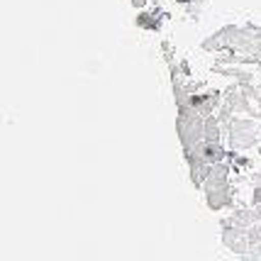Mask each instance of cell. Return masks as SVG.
Wrapping results in <instances>:
<instances>
[{"instance_id":"obj_1","label":"cell","mask_w":261,"mask_h":261,"mask_svg":"<svg viewBox=\"0 0 261 261\" xmlns=\"http://www.w3.org/2000/svg\"><path fill=\"white\" fill-rule=\"evenodd\" d=\"M229 169L227 161H220V164H213L207 173H205L203 181V195H205V205L213 210V213H220V210H227L234 203V188L229 186Z\"/></svg>"},{"instance_id":"obj_2","label":"cell","mask_w":261,"mask_h":261,"mask_svg":"<svg viewBox=\"0 0 261 261\" xmlns=\"http://www.w3.org/2000/svg\"><path fill=\"white\" fill-rule=\"evenodd\" d=\"M178 115H176V132L181 139L183 151H191L195 144H200L205 139V117L195 113L191 105H176Z\"/></svg>"},{"instance_id":"obj_3","label":"cell","mask_w":261,"mask_h":261,"mask_svg":"<svg viewBox=\"0 0 261 261\" xmlns=\"http://www.w3.org/2000/svg\"><path fill=\"white\" fill-rule=\"evenodd\" d=\"M222 100H225V95L220 91H193L191 95H188V102H183V105H191L195 113H200L203 117H210V115H215V110L222 105Z\"/></svg>"},{"instance_id":"obj_4","label":"cell","mask_w":261,"mask_h":261,"mask_svg":"<svg viewBox=\"0 0 261 261\" xmlns=\"http://www.w3.org/2000/svg\"><path fill=\"white\" fill-rule=\"evenodd\" d=\"M222 244L227 247L232 254H247L251 249L249 244V229L237 227V225H229V222H222Z\"/></svg>"},{"instance_id":"obj_5","label":"cell","mask_w":261,"mask_h":261,"mask_svg":"<svg viewBox=\"0 0 261 261\" xmlns=\"http://www.w3.org/2000/svg\"><path fill=\"white\" fill-rule=\"evenodd\" d=\"M191 151H195L200 159L207 164V166H213V164H220V161H227V151L225 147L220 144V142H210V139H203L200 144H195Z\"/></svg>"},{"instance_id":"obj_6","label":"cell","mask_w":261,"mask_h":261,"mask_svg":"<svg viewBox=\"0 0 261 261\" xmlns=\"http://www.w3.org/2000/svg\"><path fill=\"white\" fill-rule=\"evenodd\" d=\"M232 30H234V24H225V27H220L215 34H210V37H205L203 39V51H229V39H232Z\"/></svg>"},{"instance_id":"obj_7","label":"cell","mask_w":261,"mask_h":261,"mask_svg":"<svg viewBox=\"0 0 261 261\" xmlns=\"http://www.w3.org/2000/svg\"><path fill=\"white\" fill-rule=\"evenodd\" d=\"M222 222H229V225H237V227L249 229L254 225L261 222V207H242V210H232L229 217H225Z\"/></svg>"},{"instance_id":"obj_8","label":"cell","mask_w":261,"mask_h":261,"mask_svg":"<svg viewBox=\"0 0 261 261\" xmlns=\"http://www.w3.org/2000/svg\"><path fill=\"white\" fill-rule=\"evenodd\" d=\"M227 144L232 151H242V149L256 147V144H259V129H251V132H229Z\"/></svg>"},{"instance_id":"obj_9","label":"cell","mask_w":261,"mask_h":261,"mask_svg":"<svg viewBox=\"0 0 261 261\" xmlns=\"http://www.w3.org/2000/svg\"><path fill=\"white\" fill-rule=\"evenodd\" d=\"M215 71H217V73H222V76H229V79L234 81L237 86H249V83H254V76H251V71H244V68L222 66V64H217Z\"/></svg>"},{"instance_id":"obj_10","label":"cell","mask_w":261,"mask_h":261,"mask_svg":"<svg viewBox=\"0 0 261 261\" xmlns=\"http://www.w3.org/2000/svg\"><path fill=\"white\" fill-rule=\"evenodd\" d=\"M256 117H237V115H232L227 122H225V135L229 132H251V129H256V122H254Z\"/></svg>"},{"instance_id":"obj_11","label":"cell","mask_w":261,"mask_h":261,"mask_svg":"<svg viewBox=\"0 0 261 261\" xmlns=\"http://www.w3.org/2000/svg\"><path fill=\"white\" fill-rule=\"evenodd\" d=\"M225 135V127L220 122V117L217 115H210V117H205V139H210V142H220Z\"/></svg>"},{"instance_id":"obj_12","label":"cell","mask_w":261,"mask_h":261,"mask_svg":"<svg viewBox=\"0 0 261 261\" xmlns=\"http://www.w3.org/2000/svg\"><path fill=\"white\" fill-rule=\"evenodd\" d=\"M249 244L251 247H259L261 244V222L254 225V227H249Z\"/></svg>"},{"instance_id":"obj_13","label":"cell","mask_w":261,"mask_h":261,"mask_svg":"<svg viewBox=\"0 0 261 261\" xmlns=\"http://www.w3.org/2000/svg\"><path fill=\"white\" fill-rule=\"evenodd\" d=\"M251 205H261V186H254V193H251Z\"/></svg>"},{"instance_id":"obj_14","label":"cell","mask_w":261,"mask_h":261,"mask_svg":"<svg viewBox=\"0 0 261 261\" xmlns=\"http://www.w3.org/2000/svg\"><path fill=\"white\" fill-rule=\"evenodd\" d=\"M147 3H149V0H132V5H135V8H144Z\"/></svg>"}]
</instances>
